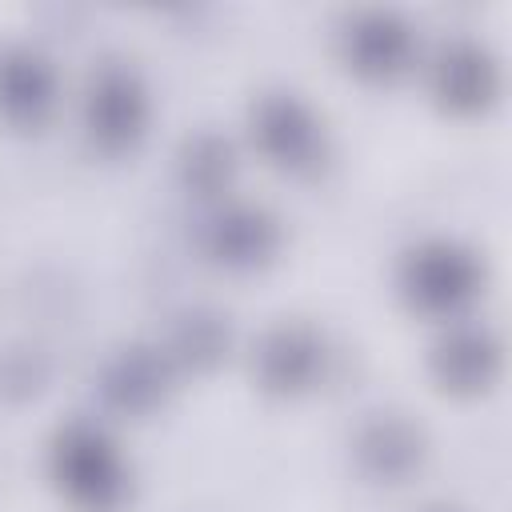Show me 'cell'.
Returning <instances> with one entry per match:
<instances>
[{
    "mask_svg": "<svg viewBox=\"0 0 512 512\" xmlns=\"http://www.w3.org/2000/svg\"><path fill=\"white\" fill-rule=\"evenodd\" d=\"M48 104V80L36 60H4L0 64V108L8 116H40Z\"/></svg>",
    "mask_w": 512,
    "mask_h": 512,
    "instance_id": "cell-7",
    "label": "cell"
},
{
    "mask_svg": "<svg viewBox=\"0 0 512 512\" xmlns=\"http://www.w3.org/2000/svg\"><path fill=\"white\" fill-rule=\"evenodd\" d=\"M404 284L424 308H452L472 292V264L452 248H424L408 260Z\"/></svg>",
    "mask_w": 512,
    "mask_h": 512,
    "instance_id": "cell-2",
    "label": "cell"
},
{
    "mask_svg": "<svg viewBox=\"0 0 512 512\" xmlns=\"http://www.w3.org/2000/svg\"><path fill=\"white\" fill-rule=\"evenodd\" d=\"M260 140L280 164H304L316 148V128L296 104L280 100L260 112Z\"/></svg>",
    "mask_w": 512,
    "mask_h": 512,
    "instance_id": "cell-5",
    "label": "cell"
},
{
    "mask_svg": "<svg viewBox=\"0 0 512 512\" xmlns=\"http://www.w3.org/2000/svg\"><path fill=\"white\" fill-rule=\"evenodd\" d=\"M372 464H376V472H384V476H396L404 464H412V436L400 428V424H376L372 432H368V440H364V448H360Z\"/></svg>",
    "mask_w": 512,
    "mask_h": 512,
    "instance_id": "cell-8",
    "label": "cell"
},
{
    "mask_svg": "<svg viewBox=\"0 0 512 512\" xmlns=\"http://www.w3.org/2000/svg\"><path fill=\"white\" fill-rule=\"evenodd\" d=\"M272 244V228L264 216L256 212H240V216H224L216 228H212V248L220 260H232V264H252L268 252Z\"/></svg>",
    "mask_w": 512,
    "mask_h": 512,
    "instance_id": "cell-6",
    "label": "cell"
},
{
    "mask_svg": "<svg viewBox=\"0 0 512 512\" xmlns=\"http://www.w3.org/2000/svg\"><path fill=\"white\" fill-rule=\"evenodd\" d=\"M484 360H488V348L480 344V336H464V340L444 348V380L480 384L484 380Z\"/></svg>",
    "mask_w": 512,
    "mask_h": 512,
    "instance_id": "cell-9",
    "label": "cell"
},
{
    "mask_svg": "<svg viewBox=\"0 0 512 512\" xmlns=\"http://www.w3.org/2000/svg\"><path fill=\"white\" fill-rule=\"evenodd\" d=\"M56 480L84 508H112L124 492L120 456L92 428H68L56 440Z\"/></svg>",
    "mask_w": 512,
    "mask_h": 512,
    "instance_id": "cell-1",
    "label": "cell"
},
{
    "mask_svg": "<svg viewBox=\"0 0 512 512\" xmlns=\"http://www.w3.org/2000/svg\"><path fill=\"white\" fill-rule=\"evenodd\" d=\"M316 364H320V348L304 332H276L260 352V372L272 388H304Z\"/></svg>",
    "mask_w": 512,
    "mask_h": 512,
    "instance_id": "cell-4",
    "label": "cell"
},
{
    "mask_svg": "<svg viewBox=\"0 0 512 512\" xmlns=\"http://www.w3.org/2000/svg\"><path fill=\"white\" fill-rule=\"evenodd\" d=\"M88 124L92 136L104 144H124L140 132V96L124 76H108L104 84L92 88V104H88Z\"/></svg>",
    "mask_w": 512,
    "mask_h": 512,
    "instance_id": "cell-3",
    "label": "cell"
},
{
    "mask_svg": "<svg viewBox=\"0 0 512 512\" xmlns=\"http://www.w3.org/2000/svg\"><path fill=\"white\" fill-rule=\"evenodd\" d=\"M404 48L400 32H356V60L360 68H392Z\"/></svg>",
    "mask_w": 512,
    "mask_h": 512,
    "instance_id": "cell-10",
    "label": "cell"
}]
</instances>
